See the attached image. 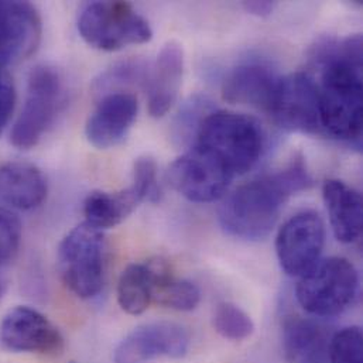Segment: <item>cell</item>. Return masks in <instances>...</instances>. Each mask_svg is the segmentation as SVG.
<instances>
[{
    "instance_id": "4dcf8cb0",
    "label": "cell",
    "mask_w": 363,
    "mask_h": 363,
    "mask_svg": "<svg viewBox=\"0 0 363 363\" xmlns=\"http://www.w3.org/2000/svg\"><path fill=\"white\" fill-rule=\"evenodd\" d=\"M6 287H7V281H6V279L0 274V300H1L3 294H4V291H6Z\"/></svg>"
},
{
    "instance_id": "9a60e30c",
    "label": "cell",
    "mask_w": 363,
    "mask_h": 363,
    "mask_svg": "<svg viewBox=\"0 0 363 363\" xmlns=\"http://www.w3.org/2000/svg\"><path fill=\"white\" fill-rule=\"evenodd\" d=\"M280 77L266 64L246 62L233 68L222 85V96L229 104L270 111Z\"/></svg>"
},
{
    "instance_id": "83f0119b",
    "label": "cell",
    "mask_w": 363,
    "mask_h": 363,
    "mask_svg": "<svg viewBox=\"0 0 363 363\" xmlns=\"http://www.w3.org/2000/svg\"><path fill=\"white\" fill-rule=\"evenodd\" d=\"M206 99L205 98H194L189 102L185 104L182 108V112L179 113V118L176 121V130H177V139H186L189 136L191 130L198 132L203 118L211 112L208 111L206 106Z\"/></svg>"
},
{
    "instance_id": "4fadbf2b",
    "label": "cell",
    "mask_w": 363,
    "mask_h": 363,
    "mask_svg": "<svg viewBox=\"0 0 363 363\" xmlns=\"http://www.w3.org/2000/svg\"><path fill=\"white\" fill-rule=\"evenodd\" d=\"M41 35V17L31 3L0 1V69L31 57Z\"/></svg>"
},
{
    "instance_id": "7c38bea8",
    "label": "cell",
    "mask_w": 363,
    "mask_h": 363,
    "mask_svg": "<svg viewBox=\"0 0 363 363\" xmlns=\"http://www.w3.org/2000/svg\"><path fill=\"white\" fill-rule=\"evenodd\" d=\"M0 342L13 352L55 355L64 347L58 328L30 307L10 310L0 324Z\"/></svg>"
},
{
    "instance_id": "ac0fdd59",
    "label": "cell",
    "mask_w": 363,
    "mask_h": 363,
    "mask_svg": "<svg viewBox=\"0 0 363 363\" xmlns=\"http://www.w3.org/2000/svg\"><path fill=\"white\" fill-rule=\"evenodd\" d=\"M47 198V182L31 163L9 162L0 166V202L20 211L38 208Z\"/></svg>"
},
{
    "instance_id": "5bb4252c",
    "label": "cell",
    "mask_w": 363,
    "mask_h": 363,
    "mask_svg": "<svg viewBox=\"0 0 363 363\" xmlns=\"http://www.w3.org/2000/svg\"><path fill=\"white\" fill-rule=\"evenodd\" d=\"M138 111V98L130 92L119 91L104 95L86 121L88 142L99 150L118 146L132 129Z\"/></svg>"
},
{
    "instance_id": "ba28073f",
    "label": "cell",
    "mask_w": 363,
    "mask_h": 363,
    "mask_svg": "<svg viewBox=\"0 0 363 363\" xmlns=\"http://www.w3.org/2000/svg\"><path fill=\"white\" fill-rule=\"evenodd\" d=\"M325 246V223L318 212L301 211L287 219L276 236V255L281 270L303 277L321 259Z\"/></svg>"
},
{
    "instance_id": "f1b7e54d",
    "label": "cell",
    "mask_w": 363,
    "mask_h": 363,
    "mask_svg": "<svg viewBox=\"0 0 363 363\" xmlns=\"http://www.w3.org/2000/svg\"><path fill=\"white\" fill-rule=\"evenodd\" d=\"M16 102V91L11 78L0 69V135L13 113Z\"/></svg>"
},
{
    "instance_id": "8992f818",
    "label": "cell",
    "mask_w": 363,
    "mask_h": 363,
    "mask_svg": "<svg viewBox=\"0 0 363 363\" xmlns=\"http://www.w3.org/2000/svg\"><path fill=\"white\" fill-rule=\"evenodd\" d=\"M105 239L102 230L84 222L69 230L57 252V266L65 287L78 298L99 294L104 283Z\"/></svg>"
},
{
    "instance_id": "3957f363",
    "label": "cell",
    "mask_w": 363,
    "mask_h": 363,
    "mask_svg": "<svg viewBox=\"0 0 363 363\" xmlns=\"http://www.w3.org/2000/svg\"><path fill=\"white\" fill-rule=\"evenodd\" d=\"M196 147L212 155L235 177L260 160L264 135L259 122L230 111H211L196 132Z\"/></svg>"
},
{
    "instance_id": "ffe728a7",
    "label": "cell",
    "mask_w": 363,
    "mask_h": 363,
    "mask_svg": "<svg viewBox=\"0 0 363 363\" xmlns=\"http://www.w3.org/2000/svg\"><path fill=\"white\" fill-rule=\"evenodd\" d=\"M143 201L132 186L119 192L94 191L84 202L85 222L104 230L121 225Z\"/></svg>"
},
{
    "instance_id": "5b68a950",
    "label": "cell",
    "mask_w": 363,
    "mask_h": 363,
    "mask_svg": "<svg viewBox=\"0 0 363 363\" xmlns=\"http://www.w3.org/2000/svg\"><path fill=\"white\" fill-rule=\"evenodd\" d=\"M78 31L88 45L109 52L149 43L153 37L149 21L126 1L86 4L78 18Z\"/></svg>"
},
{
    "instance_id": "d4e9b609",
    "label": "cell",
    "mask_w": 363,
    "mask_h": 363,
    "mask_svg": "<svg viewBox=\"0 0 363 363\" xmlns=\"http://www.w3.org/2000/svg\"><path fill=\"white\" fill-rule=\"evenodd\" d=\"M331 363H363V337L359 327H347L331 337L328 347Z\"/></svg>"
},
{
    "instance_id": "4316f807",
    "label": "cell",
    "mask_w": 363,
    "mask_h": 363,
    "mask_svg": "<svg viewBox=\"0 0 363 363\" xmlns=\"http://www.w3.org/2000/svg\"><path fill=\"white\" fill-rule=\"evenodd\" d=\"M142 201L156 202L160 198V188L157 182V164L149 157H139L133 166V182L130 185Z\"/></svg>"
},
{
    "instance_id": "f546056e",
    "label": "cell",
    "mask_w": 363,
    "mask_h": 363,
    "mask_svg": "<svg viewBox=\"0 0 363 363\" xmlns=\"http://www.w3.org/2000/svg\"><path fill=\"white\" fill-rule=\"evenodd\" d=\"M276 7L274 1L269 0H252V1H243V9L256 17H267L273 13Z\"/></svg>"
},
{
    "instance_id": "6da1fadb",
    "label": "cell",
    "mask_w": 363,
    "mask_h": 363,
    "mask_svg": "<svg viewBox=\"0 0 363 363\" xmlns=\"http://www.w3.org/2000/svg\"><path fill=\"white\" fill-rule=\"evenodd\" d=\"M321 81L320 123L330 136L361 145L362 136V37L350 35L317 48Z\"/></svg>"
},
{
    "instance_id": "30bf717a",
    "label": "cell",
    "mask_w": 363,
    "mask_h": 363,
    "mask_svg": "<svg viewBox=\"0 0 363 363\" xmlns=\"http://www.w3.org/2000/svg\"><path fill=\"white\" fill-rule=\"evenodd\" d=\"M276 123L297 133H317L320 123L318 86L313 77L296 72L279 79L269 111Z\"/></svg>"
},
{
    "instance_id": "8fae6325",
    "label": "cell",
    "mask_w": 363,
    "mask_h": 363,
    "mask_svg": "<svg viewBox=\"0 0 363 363\" xmlns=\"http://www.w3.org/2000/svg\"><path fill=\"white\" fill-rule=\"evenodd\" d=\"M191 345L188 330L177 323L155 321L129 333L115 348V363H149L159 358L182 359Z\"/></svg>"
},
{
    "instance_id": "603a6c76",
    "label": "cell",
    "mask_w": 363,
    "mask_h": 363,
    "mask_svg": "<svg viewBox=\"0 0 363 363\" xmlns=\"http://www.w3.org/2000/svg\"><path fill=\"white\" fill-rule=\"evenodd\" d=\"M212 325L222 338L232 342H242L255 333V324L250 315L233 303H220L216 306Z\"/></svg>"
},
{
    "instance_id": "cb8c5ba5",
    "label": "cell",
    "mask_w": 363,
    "mask_h": 363,
    "mask_svg": "<svg viewBox=\"0 0 363 363\" xmlns=\"http://www.w3.org/2000/svg\"><path fill=\"white\" fill-rule=\"evenodd\" d=\"M149 77V68L146 62L140 60H126L115 64L112 68L101 74L99 79L95 82V89L99 94L108 95L115 92V88H122L126 85L146 84ZM102 95V96H104Z\"/></svg>"
},
{
    "instance_id": "7a4b0ae2",
    "label": "cell",
    "mask_w": 363,
    "mask_h": 363,
    "mask_svg": "<svg viewBox=\"0 0 363 363\" xmlns=\"http://www.w3.org/2000/svg\"><path fill=\"white\" fill-rule=\"evenodd\" d=\"M311 184L304 159L294 156L284 169L246 182L230 192L219 208V223L233 238L262 240L276 226L286 201Z\"/></svg>"
},
{
    "instance_id": "44dd1931",
    "label": "cell",
    "mask_w": 363,
    "mask_h": 363,
    "mask_svg": "<svg viewBox=\"0 0 363 363\" xmlns=\"http://www.w3.org/2000/svg\"><path fill=\"white\" fill-rule=\"evenodd\" d=\"M153 273V303L162 307L188 313L201 303V291L189 280L173 274L170 264L163 259L147 262Z\"/></svg>"
},
{
    "instance_id": "7402d4cb",
    "label": "cell",
    "mask_w": 363,
    "mask_h": 363,
    "mask_svg": "<svg viewBox=\"0 0 363 363\" xmlns=\"http://www.w3.org/2000/svg\"><path fill=\"white\" fill-rule=\"evenodd\" d=\"M116 294L125 313L143 314L153 303V273L149 263L129 264L119 277Z\"/></svg>"
},
{
    "instance_id": "9c48e42d",
    "label": "cell",
    "mask_w": 363,
    "mask_h": 363,
    "mask_svg": "<svg viewBox=\"0 0 363 363\" xmlns=\"http://www.w3.org/2000/svg\"><path fill=\"white\" fill-rule=\"evenodd\" d=\"M167 179L188 201L206 203L225 196L233 176L212 155L195 146L172 163Z\"/></svg>"
},
{
    "instance_id": "2e32d148",
    "label": "cell",
    "mask_w": 363,
    "mask_h": 363,
    "mask_svg": "<svg viewBox=\"0 0 363 363\" xmlns=\"http://www.w3.org/2000/svg\"><path fill=\"white\" fill-rule=\"evenodd\" d=\"M182 75L184 52L182 45L170 41L160 50L146 82L149 112L153 118H163L176 104L182 88Z\"/></svg>"
},
{
    "instance_id": "e0dca14e",
    "label": "cell",
    "mask_w": 363,
    "mask_h": 363,
    "mask_svg": "<svg viewBox=\"0 0 363 363\" xmlns=\"http://www.w3.org/2000/svg\"><path fill=\"white\" fill-rule=\"evenodd\" d=\"M323 198L330 223L341 243H355L362 236V195L341 180H327Z\"/></svg>"
},
{
    "instance_id": "277c9868",
    "label": "cell",
    "mask_w": 363,
    "mask_h": 363,
    "mask_svg": "<svg viewBox=\"0 0 363 363\" xmlns=\"http://www.w3.org/2000/svg\"><path fill=\"white\" fill-rule=\"evenodd\" d=\"M359 291V274L344 257L333 256L320 262L300 277L296 297L298 304L313 317L331 318L345 313Z\"/></svg>"
},
{
    "instance_id": "d6986e66",
    "label": "cell",
    "mask_w": 363,
    "mask_h": 363,
    "mask_svg": "<svg viewBox=\"0 0 363 363\" xmlns=\"http://www.w3.org/2000/svg\"><path fill=\"white\" fill-rule=\"evenodd\" d=\"M331 337L314 318L289 317L283 324V351L293 363H320L328 359Z\"/></svg>"
},
{
    "instance_id": "52a82bcc",
    "label": "cell",
    "mask_w": 363,
    "mask_h": 363,
    "mask_svg": "<svg viewBox=\"0 0 363 363\" xmlns=\"http://www.w3.org/2000/svg\"><path fill=\"white\" fill-rule=\"evenodd\" d=\"M62 104V81L55 68L41 64L34 67L27 78L23 109L11 129L10 142L20 150L35 147Z\"/></svg>"
},
{
    "instance_id": "484cf974",
    "label": "cell",
    "mask_w": 363,
    "mask_h": 363,
    "mask_svg": "<svg viewBox=\"0 0 363 363\" xmlns=\"http://www.w3.org/2000/svg\"><path fill=\"white\" fill-rule=\"evenodd\" d=\"M23 228L18 216L0 206V267L14 259L21 243Z\"/></svg>"
}]
</instances>
